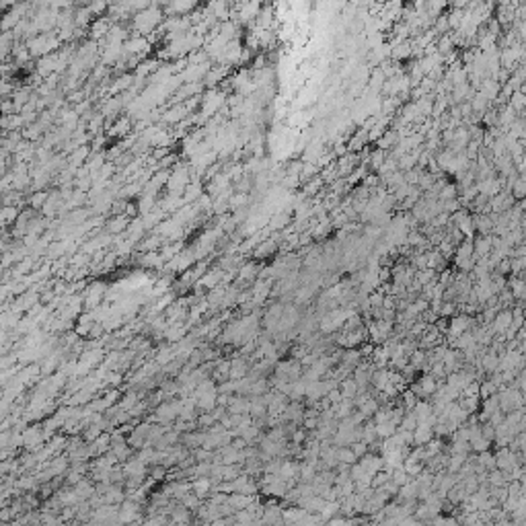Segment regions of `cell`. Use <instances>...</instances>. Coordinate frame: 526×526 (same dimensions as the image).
<instances>
[{"mask_svg": "<svg viewBox=\"0 0 526 526\" xmlns=\"http://www.w3.org/2000/svg\"><path fill=\"white\" fill-rule=\"evenodd\" d=\"M165 21V11L163 7H159L157 3H152L150 7L138 11V13H134L132 19H130V25L134 29L136 35H152L154 31H157L161 27V23Z\"/></svg>", "mask_w": 526, "mask_h": 526, "instance_id": "cell-1", "label": "cell"}, {"mask_svg": "<svg viewBox=\"0 0 526 526\" xmlns=\"http://www.w3.org/2000/svg\"><path fill=\"white\" fill-rule=\"evenodd\" d=\"M25 44L29 48L31 58H42V56H48V54H52L56 50H60L62 40L58 37L56 31H48V33H37V35L29 37Z\"/></svg>", "mask_w": 526, "mask_h": 526, "instance_id": "cell-2", "label": "cell"}, {"mask_svg": "<svg viewBox=\"0 0 526 526\" xmlns=\"http://www.w3.org/2000/svg\"><path fill=\"white\" fill-rule=\"evenodd\" d=\"M46 440L48 438H46V432H44L42 425H31L21 434V444L27 448V450H33V452L40 450Z\"/></svg>", "mask_w": 526, "mask_h": 526, "instance_id": "cell-3", "label": "cell"}, {"mask_svg": "<svg viewBox=\"0 0 526 526\" xmlns=\"http://www.w3.org/2000/svg\"><path fill=\"white\" fill-rule=\"evenodd\" d=\"M448 329V339H450V343L460 335V333H464V331H469V329H473L475 327V321L469 317V315H458V317H454L452 315V319H450V323L446 325Z\"/></svg>", "mask_w": 526, "mask_h": 526, "instance_id": "cell-4", "label": "cell"}, {"mask_svg": "<svg viewBox=\"0 0 526 526\" xmlns=\"http://www.w3.org/2000/svg\"><path fill=\"white\" fill-rule=\"evenodd\" d=\"M198 5H200V0H171L163 11H165V17H185L196 11Z\"/></svg>", "mask_w": 526, "mask_h": 526, "instance_id": "cell-5", "label": "cell"}, {"mask_svg": "<svg viewBox=\"0 0 526 526\" xmlns=\"http://www.w3.org/2000/svg\"><path fill=\"white\" fill-rule=\"evenodd\" d=\"M111 25H113V21H111V19H107V17H97V19H93L91 27H89L91 40H93V42H103L105 35H107V31L111 29Z\"/></svg>", "mask_w": 526, "mask_h": 526, "instance_id": "cell-6", "label": "cell"}, {"mask_svg": "<svg viewBox=\"0 0 526 526\" xmlns=\"http://www.w3.org/2000/svg\"><path fill=\"white\" fill-rule=\"evenodd\" d=\"M436 388H438V380H436L432 374H425V376H421V378L411 386V391H413L419 399H423V397H432Z\"/></svg>", "mask_w": 526, "mask_h": 526, "instance_id": "cell-7", "label": "cell"}, {"mask_svg": "<svg viewBox=\"0 0 526 526\" xmlns=\"http://www.w3.org/2000/svg\"><path fill=\"white\" fill-rule=\"evenodd\" d=\"M91 157V146H87V144H83V146H76L74 150H70L68 152V167L70 169H81L85 163H87V159Z\"/></svg>", "mask_w": 526, "mask_h": 526, "instance_id": "cell-8", "label": "cell"}, {"mask_svg": "<svg viewBox=\"0 0 526 526\" xmlns=\"http://www.w3.org/2000/svg\"><path fill=\"white\" fill-rule=\"evenodd\" d=\"M130 216H126V214H113V218L105 224V228H107V232L109 235H118V232H124V230H128V226H130Z\"/></svg>", "mask_w": 526, "mask_h": 526, "instance_id": "cell-9", "label": "cell"}, {"mask_svg": "<svg viewBox=\"0 0 526 526\" xmlns=\"http://www.w3.org/2000/svg\"><path fill=\"white\" fill-rule=\"evenodd\" d=\"M109 128V136H115V138H120V136H126L128 132H132V118H115L113 124L107 126Z\"/></svg>", "mask_w": 526, "mask_h": 526, "instance_id": "cell-10", "label": "cell"}, {"mask_svg": "<svg viewBox=\"0 0 526 526\" xmlns=\"http://www.w3.org/2000/svg\"><path fill=\"white\" fill-rule=\"evenodd\" d=\"M391 56L395 60H407V58L413 56V50H411V42L405 40V42H397L391 46Z\"/></svg>", "mask_w": 526, "mask_h": 526, "instance_id": "cell-11", "label": "cell"}, {"mask_svg": "<svg viewBox=\"0 0 526 526\" xmlns=\"http://www.w3.org/2000/svg\"><path fill=\"white\" fill-rule=\"evenodd\" d=\"M19 206H11V204H3L0 206V220H3V224L5 226H11V224H15V220H17V216H19Z\"/></svg>", "mask_w": 526, "mask_h": 526, "instance_id": "cell-12", "label": "cell"}, {"mask_svg": "<svg viewBox=\"0 0 526 526\" xmlns=\"http://www.w3.org/2000/svg\"><path fill=\"white\" fill-rule=\"evenodd\" d=\"M140 263L144 265V267H150V269H154V267H163V263H165V259L161 257V253L159 251H146L144 255L140 257Z\"/></svg>", "mask_w": 526, "mask_h": 526, "instance_id": "cell-13", "label": "cell"}, {"mask_svg": "<svg viewBox=\"0 0 526 526\" xmlns=\"http://www.w3.org/2000/svg\"><path fill=\"white\" fill-rule=\"evenodd\" d=\"M374 430H376V438H388V436H393L397 432V423L393 419H388V421H380V423H374Z\"/></svg>", "mask_w": 526, "mask_h": 526, "instance_id": "cell-14", "label": "cell"}, {"mask_svg": "<svg viewBox=\"0 0 526 526\" xmlns=\"http://www.w3.org/2000/svg\"><path fill=\"white\" fill-rule=\"evenodd\" d=\"M191 491L200 495V497H206L210 491H212V479L208 477H198L196 483H191Z\"/></svg>", "mask_w": 526, "mask_h": 526, "instance_id": "cell-15", "label": "cell"}, {"mask_svg": "<svg viewBox=\"0 0 526 526\" xmlns=\"http://www.w3.org/2000/svg\"><path fill=\"white\" fill-rule=\"evenodd\" d=\"M46 200H48V191H44V189H35L31 196H29V200H27V206L31 208V210H42L44 208V204H46Z\"/></svg>", "mask_w": 526, "mask_h": 526, "instance_id": "cell-16", "label": "cell"}, {"mask_svg": "<svg viewBox=\"0 0 526 526\" xmlns=\"http://www.w3.org/2000/svg\"><path fill=\"white\" fill-rule=\"evenodd\" d=\"M337 386H339V391H341V395H343V397H347V399H354V397L358 395V391H360V388H358V384H356V380H354V378H345V380H341V382H339Z\"/></svg>", "mask_w": 526, "mask_h": 526, "instance_id": "cell-17", "label": "cell"}, {"mask_svg": "<svg viewBox=\"0 0 526 526\" xmlns=\"http://www.w3.org/2000/svg\"><path fill=\"white\" fill-rule=\"evenodd\" d=\"M335 458H337V462H345V464H354L358 460V456L352 452V448H349V446H337Z\"/></svg>", "mask_w": 526, "mask_h": 526, "instance_id": "cell-18", "label": "cell"}, {"mask_svg": "<svg viewBox=\"0 0 526 526\" xmlns=\"http://www.w3.org/2000/svg\"><path fill=\"white\" fill-rule=\"evenodd\" d=\"M255 276H257V265H255V263L241 265L239 271H237V278H239V280H245V282L255 280Z\"/></svg>", "mask_w": 526, "mask_h": 526, "instance_id": "cell-19", "label": "cell"}, {"mask_svg": "<svg viewBox=\"0 0 526 526\" xmlns=\"http://www.w3.org/2000/svg\"><path fill=\"white\" fill-rule=\"evenodd\" d=\"M181 243H173V245H165L159 253H161V257L165 259V261H169V259H173L175 255H177V253H181Z\"/></svg>", "mask_w": 526, "mask_h": 526, "instance_id": "cell-20", "label": "cell"}, {"mask_svg": "<svg viewBox=\"0 0 526 526\" xmlns=\"http://www.w3.org/2000/svg\"><path fill=\"white\" fill-rule=\"evenodd\" d=\"M103 430H105L103 423H93V425H89L87 430L83 432V440H85V442H93V440H95L97 436H99Z\"/></svg>", "mask_w": 526, "mask_h": 526, "instance_id": "cell-21", "label": "cell"}, {"mask_svg": "<svg viewBox=\"0 0 526 526\" xmlns=\"http://www.w3.org/2000/svg\"><path fill=\"white\" fill-rule=\"evenodd\" d=\"M161 243H163V239L157 235V232H154V235H150L148 239L142 241L140 249H142V251H157V247H161Z\"/></svg>", "mask_w": 526, "mask_h": 526, "instance_id": "cell-22", "label": "cell"}, {"mask_svg": "<svg viewBox=\"0 0 526 526\" xmlns=\"http://www.w3.org/2000/svg\"><path fill=\"white\" fill-rule=\"evenodd\" d=\"M417 403V395L411 391V388H409V391H405L403 393V403H401V407L405 409V411H409V409H413V405Z\"/></svg>", "mask_w": 526, "mask_h": 526, "instance_id": "cell-23", "label": "cell"}, {"mask_svg": "<svg viewBox=\"0 0 526 526\" xmlns=\"http://www.w3.org/2000/svg\"><path fill=\"white\" fill-rule=\"evenodd\" d=\"M120 397H122V393L118 391V388H109V391L101 397L103 399V403H105V407H111L113 403H118L120 401Z\"/></svg>", "mask_w": 526, "mask_h": 526, "instance_id": "cell-24", "label": "cell"}, {"mask_svg": "<svg viewBox=\"0 0 526 526\" xmlns=\"http://www.w3.org/2000/svg\"><path fill=\"white\" fill-rule=\"evenodd\" d=\"M15 360H17V356H0V370L11 368Z\"/></svg>", "mask_w": 526, "mask_h": 526, "instance_id": "cell-25", "label": "cell"}, {"mask_svg": "<svg viewBox=\"0 0 526 526\" xmlns=\"http://www.w3.org/2000/svg\"><path fill=\"white\" fill-rule=\"evenodd\" d=\"M9 440H11V434H9V432L0 434V448H7V446H9Z\"/></svg>", "mask_w": 526, "mask_h": 526, "instance_id": "cell-26", "label": "cell"}, {"mask_svg": "<svg viewBox=\"0 0 526 526\" xmlns=\"http://www.w3.org/2000/svg\"><path fill=\"white\" fill-rule=\"evenodd\" d=\"M120 3H122V0H107L109 7H115V5H120Z\"/></svg>", "mask_w": 526, "mask_h": 526, "instance_id": "cell-27", "label": "cell"}, {"mask_svg": "<svg viewBox=\"0 0 526 526\" xmlns=\"http://www.w3.org/2000/svg\"><path fill=\"white\" fill-rule=\"evenodd\" d=\"M0 399H3V391H0Z\"/></svg>", "mask_w": 526, "mask_h": 526, "instance_id": "cell-28", "label": "cell"}]
</instances>
